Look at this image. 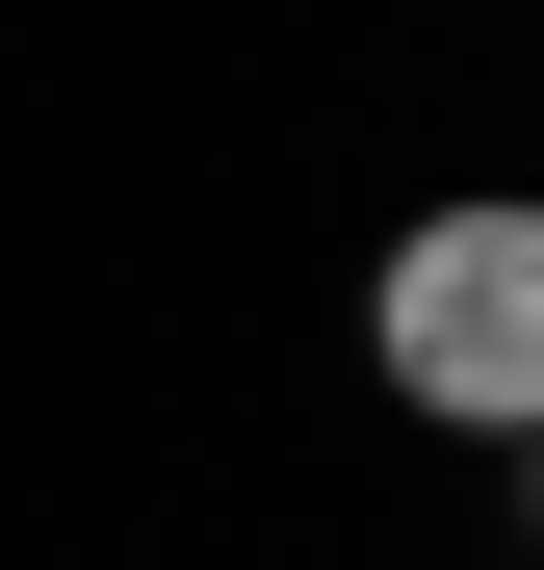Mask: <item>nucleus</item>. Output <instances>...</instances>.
Here are the masks:
<instances>
[{"instance_id":"nucleus-1","label":"nucleus","mask_w":544,"mask_h":570,"mask_svg":"<svg viewBox=\"0 0 544 570\" xmlns=\"http://www.w3.org/2000/svg\"><path fill=\"white\" fill-rule=\"evenodd\" d=\"M363 363H389V415L544 466V208L518 181H467V208H415L389 259H363Z\"/></svg>"},{"instance_id":"nucleus-2","label":"nucleus","mask_w":544,"mask_h":570,"mask_svg":"<svg viewBox=\"0 0 544 570\" xmlns=\"http://www.w3.org/2000/svg\"><path fill=\"white\" fill-rule=\"evenodd\" d=\"M518 493H544V466H518Z\"/></svg>"}]
</instances>
